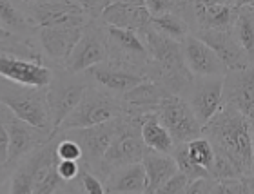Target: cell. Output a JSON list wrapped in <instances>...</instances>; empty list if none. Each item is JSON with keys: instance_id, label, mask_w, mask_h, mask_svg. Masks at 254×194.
Segmentation results:
<instances>
[{"instance_id": "cell-1", "label": "cell", "mask_w": 254, "mask_h": 194, "mask_svg": "<svg viewBox=\"0 0 254 194\" xmlns=\"http://www.w3.org/2000/svg\"><path fill=\"white\" fill-rule=\"evenodd\" d=\"M253 122L233 107L222 105L212 120L201 129V136L212 149L227 158L244 178H253Z\"/></svg>"}, {"instance_id": "cell-2", "label": "cell", "mask_w": 254, "mask_h": 194, "mask_svg": "<svg viewBox=\"0 0 254 194\" xmlns=\"http://www.w3.org/2000/svg\"><path fill=\"white\" fill-rule=\"evenodd\" d=\"M0 105H4L11 115L29 126L51 132L48 104H46V89L24 87L11 84L0 78ZM55 138V136H53Z\"/></svg>"}, {"instance_id": "cell-3", "label": "cell", "mask_w": 254, "mask_h": 194, "mask_svg": "<svg viewBox=\"0 0 254 194\" xmlns=\"http://www.w3.org/2000/svg\"><path fill=\"white\" fill-rule=\"evenodd\" d=\"M120 115H124V105L118 96H113L106 91L95 89L93 85H89L80 100V104L62 122L57 134L71 131V129H87V127L102 126L106 122L118 118Z\"/></svg>"}, {"instance_id": "cell-4", "label": "cell", "mask_w": 254, "mask_h": 194, "mask_svg": "<svg viewBox=\"0 0 254 194\" xmlns=\"http://www.w3.org/2000/svg\"><path fill=\"white\" fill-rule=\"evenodd\" d=\"M143 116L145 115H127V113L118 116L117 134L102 158L100 173L107 174L113 169L142 162L145 152V147L140 138V126Z\"/></svg>"}, {"instance_id": "cell-5", "label": "cell", "mask_w": 254, "mask_h": 194, "mask_svg": "<svg viewBox=\"0 0 254 194\" xmlns=\"http://www.w3.org/2000/svg\"><path fill=\"white\" fill-rule=\"evenodd\" d=\"M89 87L85 76L71 74L67 71L55 73L53 78L46 87V104H48L49 124H51V134H57L62 122L67 118L73 109L80 104L85 89Z\"/></svg>"}, {"instance_id": "cell-6", "label": "cell", "mask_w": 254, "mask_h": 194, "mask_svg": "<svg viewBox=\"0 0 254 194\" xmlns=\"http://www.w3.org/2000/svg\"><path fill=\"white\" fill-rule=\"evenodd\" d=\"M22 13L35 29L42 27H80L91 24L80 7V2H22L18 4Z\"/></svg>"}, {"instance_id": "cell-7", "label": "cell", "mask_w": 254, "mask_h": 194, "mask_svg": "<svg viewBox=\"0 0 254 194\" xmlns=\"http://www.w3.org/2000/svg\"><path fill=\"white\" fill-rule=\"evenodd\" d=\"M153 113L156 115L160 124L165 127V131L169 132L175 145L187 143L201 136V126L182 96L169 95L154 107Z\"/></svg>"}, {"instance_id": "cell-8", "label": "cell", "mask_w": 254, "mask_h": 194, "mask_svg": "<svg viewBox=\"0 0 254 194\" xmlns=\"http://www.w3.org/2000/svg\"><path fill=\"white\" fill-rule=\"evenodd\" d=\"M107 62V35L106 29L100 26L84 27L82 37L74 44L73 51L69 53L67 60L64 62L62 69L71 74H84L85 71L93 69L95 65Z\"/></svg>"}, {"instance_id": "cell-9", "label": "cell", "mask_w": 254, "mask_h": 194, "mask_svg": "<svg viewBox=\"0 0 254 194\" xmlns=\"http://www.w3.org/2000/svg\"><path fill=\"white\" fill-rule=\"evenodd\" d=\"M118 127V118L111 122H106L102 126L87 127V129H71V131L59 132L60 136L71 138L78 143L82 149V160H85V163L82 167H85L87 171L96 169L100 171L102 167V158L106 154L107 147L111 145L113 138L117 134Z\"/></svg>"}, {"instance_id": "cell-10", "label": "cell", "mask_w": 254, "mask_h": 194, "mask_svg": "<svg viewBox=\"0 0 254 194\" xmlns=\"http://www.w3.org/2000/svg\"><path fill=\"white\" fill-rule=\"evenodd\" d=\"M223 76H212V78H192L190 85L186 89V104L189 105L190 113L194 115L201 129L212 120L220 107L223 105L222 98Z\"/></svg>"}, {"instance_id": "cell-11", "label": "cell", "mask_w": 254, "mask_h": 194, "mask_svg": "<svg viewBox=\"0 0 254 194\" xmlns=\"http://www.w3.org/2000/svg\"><path fill=\"white\" fill-rule=\"evenodd\" d=\"M55 145H57V140L53 138L51 142L44 143L37 151H33L29 156L24 158L22 162H18L27 169V173L31 176L33 194H55L60 189L62 182L57 174L59 158L55 154Z\"/></svg>"}, {"instance_id": "cell-12", "label": "cell", "mask_w": 254, "mask_h": 194, "mask_svg": "<svg viewBox=\"0 0 254 194\" xmlns=\"http://www.w3.org/2000/svg\"><path fill=\"white\" fill-rule=\"evenodd\" d=\"M5 131H7V162H5L7 169L16 167V163L29 156L33 151L53 140L51 132L29 126L13 115L5 122Z\"/></svg>"}, {"instance_id": "cell-13", "label": "cell", "mask_w": 254, "mask_h": 194, "mask_svg": "<svg viewBox=\"0 0 254 194\" xmlns=\"http://www.w3.org/2000/svg\"><path fill=\"white\" fill-rule=\"evenodd\" d=\"M223 105L233 107L247 120L253 122L254 115V74L253 65L240 71H229L223 76L222 91Z\"/></svg>"}, {"instance_id": "cell-14", "label": "cell", "mask_w": 254, "mask_h": 194, "mask_svg": "<svg viewBox=\"0 0 254 194\" xmlns=\"http://www.w3.org/2000/svg\"><path fill=\"white\" fill-rule=\"evenodd\" d=\"M240 2H187L186 22L192 18L198 31H227L233 27Z\"/></svg>"}, {"instance_id": "cell-15", "label": "cell", "mask_w": 254, "mask_h": 194, "mask_svg": "<svg viewBox=\"0 0 254 194\" xmlns=\"http://www.w3.org/2000/svg\"><path fill=\"white\" fill-rule=\"evenodd\" d=\"M0 78L24 87L46 89L53 78V71L42 64L27 62L9 55H0Z\"/></svg>"}, {"instance_id": "cell-16", "label": "cell", "mask_w": 254, "mask_h": 194, "mask_svg": "<svg viewBox=\"0 0 254 194\" xmlns=\"http://www.w3.org/2000/svg\"><path fill=\"white\" fill-rule=\"evenodd\" d=\"M192 37L201 40L207 48L214 51V55L223 64L227 73L251 67V58L245 55L231 29L227 31H196V35Z\"/></svg>"}, {"instance_id": "cell-17", "label": "cell", "mask_w": 254, "mask_h": 194, "mask_svg": "<svg viewBox=\"0 0 254 194\" xmlns=\"http://www.w3.org/2000/svg\"><path fill=\"white\" fill-rule=\"evenodd\" d=\"M182 57L187 71L194 78H212V76H225V67L218 60L212 49L198 40L192 35H187L182 42Z\"/></svg>"}, {"instance_id": "cell-18", "label": "cell", "mask_w": 254, "mask_h": 194, "mask_svg": "<svg viewBox=\"0 0 254 194\" xmlns=\"http://www.w3.org/2000/svg\"><path fill=\"white\" fill-rule=\"evenodd\" d=\"M100 20L107 27H117V29H127V31L140 33L149 26L147 9L143 2H107L100 15Z\"/></svg>"}, {"instance_id": "cell-19", "label": "cell", "mask_w": 254, "mask_h": 194, "mask_svg": "<svg viewBox=\"0 0 254 194\" xmlns=\"http://www.w3.org/2000/svg\"><path fill=\"white\" fill-rule=\"evenodd\" d=\"M87 76L100 85L98 89L106 91V93H109L113 96L118 95L120 98L131 89H134L136 85L143 84L147 80L143 74L118 67V65H115L111 62H104L100 65H95L93 69L87 71Z\"/></svg>"}, {"instance_id": "cell-20", "label": "cell", "mask_w": 254, "mask_h": 194, "mask_svg": "<svg viewBox=\"0 0 254 194\" xmlns=\"http://www.w3.org/2000/svg\"><path fill=\"white\" fill-rule=\"evenodd\" d=\"M80 27H42L38 29V48L42 55L53 60L55 64H62L67 60L69 53L73 51L74 44L82 37Z\"/></svg>"}, {"instance_id": "cell-21", "label": "cell", "mask_w": 254, "mask_h": 194, "mask_svg": "<svg viewBox=\"0 0 254 194\" xmlns=\"http://www.w3.org/2000/svg\"><path fill=\"white\" fill-rule=\"evenodd\" d=\"M106 191L109 193H124V194H145L147 191V178L142 163H131L124 167L113 169L107 173Z\"/></svg>"}, {"instance_id": "cell-22", "label": "cell", "mask_w": 254, "mask_h": 194, "mask_svg": "<svg viewBox=\"0 0 254 194\" xmlns=\"http://www.w3.org/2000/svg\"><path fill=\"white\" fill-rule=\"evenodd\" d=\"M140 163H142L143 171H145V178H147L145 194H154L171 176H175L178 173L176 163L171 154H160V152L149 151V149H145Z\"/></svg>"}, {"instance_id": "cell-23", "label": "cell", "mask_w": 254, "mask_h": 194, "mask_svg": "<svg viewBox=\"0 0 254 194\" xmlns=\"http://www.w3.org/2000/svg\"><path fill=\"white\" fill-rule=\"evenodd\" d=\"M140 138H142V143L145 149L160 152V154H171L175 149L173 138L169 136L165 127L158 122L154 113H147L143 116L142 126H140Z\"/></svg>"}, {"instance_id": "cell-24", "label": "cell", "mask_w": 254, "mask_h": 194, "mask_svg": "<svg viewBox=\"0 0 254 194\" xmlns=\"http://www.w3.org/2000/svg\"><path fill=\"white\" fill-rule=\"evenodd\" d=\"M233 35L245 51V55L253 60L254 53V4L253 2H240L236 18L231 27Z\"/></svg>"}, {"instance_id": "cell-25", "label": "cell", "mask_w": 254, "mask_h": 194, "mask_svg": "<svg viewBox=\"0 0 254 194\" xmlns=\"http://www.w3.org/2000/svg\"><path fill=\"white\" fill-rule=\"evenodd\" d=\"M0 27L13 37H31V33L35 31L18 4L7 0H0Z\"/></svg>"}, {"instance_id": "cell-26", "label": "cell", "mask_w": 254, "mask_h": 194, "mask_svg": "<svg viewBox=\"0 0 254 194\" xmlns=\"http://www.w3.org/2000/svg\"><path fill=\"white\" fill-rule=\"evenodd\" d=\"M153 31H156L158 35H164V37L175 40V42L182 44L184 38L189 35L190 27L186 22L182 13H167V15L162 16H153L149 20V26Z\"/></svg>"}, {"instance_id": "cell-27", "label": "cell", "mask_w": 254, "mask_h": 194, "mask_svg": "<svg viewBox=\"0 0 254 194\" xmlns=\"http://www.w3.org/2000/svg\"><path fill=\"white\" fill-rule=\"evenodd\" d=\"M184 151H186L187 160L194 167L201 169V171H205L209 174V169H211L212 160H214V149H212L211 142L207 138L200 136L184 143Z\"/></svg>"}, {"instance_id": "cell-28", "label": "cell", "mask_w": 254, "mask_h": 194, "mask_svg": "<svg viewBox=\"0 0 254 194\" xmlns=\"http://www.w3.org/2000/svg\"><path fill=\"white\" fill-rule=\"evenodd\" d=\"M211 194H253V178L212 182Z\"/></svg>"}, {"instance_id": "cell-29", "label": "cell", "mask_w": 254, "mask_h": 194, "mask_svg": "<svg viewBox=\"0 0 254 194\" xmlns=\"http://www.w3.org/2000/svg\"><path fill=\"white\" fill-rule=\"evenodd\" d=\"M149 16H162L167 13H182L186 18V7L187 2H175V0H147L143 2Z\"/></svg>"}, {"instance_id": "cell-30", "label": "cell", "mask_w": 254, "mask_h": 194, "mask_svg": "<svg viewBox=\"0 0 254 194\" xmlns=\"http://www.w3.org/2000/svg\"><path fill=\"white\" fill-rule=\"evenodd\" d=\"M55 140H57L55 154H57L59 160H65V162H78V160H82V149L74 140L60 136V134H57Z\"/></svg>"}, {"instance_id": "cell-31", "label": "cell", "mask_w": 254, "mask_h": 194, "mask_svg": "<svg viewBox=\"0 0 254 194\" xmlns=\"http://www.w3.org/2000/svg\"><path fill=\"white\" fill-rule=\"evenodd\" d=\"M9 194H33L31 189V176L27 173V169L18 163L11 174V189Z\"/></svg>"}, {"instance_id": "cell-32", "label": "cell", "mask_w": 254, "mask_h": 194, "mask_svg": "<svg viewBox=\"0 0 254 194\" xmlns=\"http://www.w3.org/2000/svg\"><path fill=\"white\" fill-rule=\"evenodd\" d=\"M80 185H82V191L84 194H107L106 185L102 184V180L96 176L95 173L87 171L85 167L80 165Z\"/></svg>"}, {"instance_id": "cell-33", "label": "cell", "mask_w": 254, "mask_h": 194, "mask_svg": "<svg viewBox=\"0 0 254 194\" xmlns=\"http://www.w3.org/2000/svg\"><path fill=\"white\" fill-rule=\"evenodd\" d=\"M187 185H189V180L182 173H176L175 176H171L154 194H186Z\"/></svg>"}, {"instance_id": "cell-34", "label": "cell", "mask_w": 254, "mask_h": 194, "mask_svg": "<svg viewBox=\"0 0 254 194\" xmlns=\"http://www.w3.org/2000/svg\"><path fill=\"white\" fill-rule=\"evenodd\" d=\"M57 174H59L60 182H73L78 178L80 174V163L78 162H65V160H59L57 162Z\"/></svg>"}, {"instance_id": "cell-35", "label": "cell", "mask_w": 254, "mask_h": 194, "mask_svg": "<svg viewBox=\"0 0 254 194\" xmlns=\"http://www.w3.org/2000/svg\"><path fill=\"white\" fill-rule=\"evenodd\" d=\"M11 116V113L5 109L4 105H0V165L5 167L7 162V131H5V122Z\"/></svg>"}, {"instance_id": "cell-36", "label": "cell", "mask_w": 254, "mask_h": 194, "mask_svg": "<svg viewBox=\"0 0 254 194\" xmlns=\"http://www.w3.org/2000/svg\"><path fill=\"white\" fill-rule=\"evenodd\" d=\"M7 180V169L4 165H0V187L4 185V182Z\"/></svg>"}, {"instance_id": "cell-37", "label": "cell", "mask_w": 254, "mask_h": 194, "mask_svg": "<svg viewBox=\"0 0 254 194\" xmlns=\"http://www.w3.org/2000/svg\"><path fill=\"white\" fill-rule=\"evenodd\" d=\"M11 37H13L11 33H7L5 29H2V27H0V42H4V40H9Z\"/></svg>"}, {"instance_id": "cell-38", "label": "cell", "mask_w": 254, "mask_h": 194, "mask_svg": "<svg viewBox=\"0 0 254 194\" xmlns=\"http://www.w3.org/2000/svg\"><path fill=\"white\" fill-rule=\"evenodd\" d=\"M55 194H76V193H73L71 189H59Z\"/></svg>"}, {"instance_id": "cell-39", "label": "cell", "mask_w": 254, "mask_h": 194, "mask_svg": "<svg viewBox=\"0 0 254 194\" xmlns=\"http://www.w3.org/2000/svg\"><path fill=\"white\" fill-rule=\"evenodd\" d=\"M109 194H124V193H109Z\"/></svg>"}]
</instances>
